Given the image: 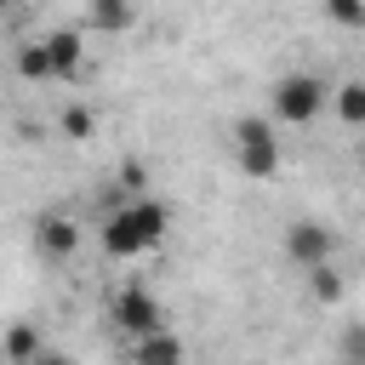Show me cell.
I'll use <instances>...</instances> for the list:
<instances>
[{"label": "cell", "mask_w": 365, "mask_h": 365, "mask_svg": "<svg viewBox=\"0 0 365 365\" xmlns=\"http://www.w3.org/2000/svg\"><path fill=\"white\" fill-rule=\"evenodd\" d=\"M165 228H171V211L148 194H131L125 205H114L103 217V251L108 257H143L165 240Z\"/></svg>", "instance_id": "6da1fadb"}, {"label": "cell", "mask_w": 365, "mask_h": 365, "mask_svg": "<svg viewBox=\"0 0 365 365\" xmlns=\"http://www.w3.org/2000/svg\"><path fill=\"white\" fill-rule=\"evenodd\" d=\"M234 160H240V171L245 177H274L279 171V137H274V120L268 114H245V120H234Z\"/></svg>", "instance_id": "7a4b0ae2"}, {"label": "cell", "mask_w": 365, "mask_h": 365, "mask_svg": "<svg viewBox=\"0 0 365 365\" xmlns=\"http://www.w3.org/2000/svg\"><path fill=\"white\" fill-rule=\"evenodd\" d=\"M331 103V86L319 80V74H279L274 80V120H285V125H308V120H319V108Z\"/></svg>", "instance_id": "3957f363"}, {"label": "cell", "mask_w": 365, "mask_h": 365, "mask_svg": "<svg viewBox=\"0 0 365 365\" xmlns=\"http://www.w3.org/2000/svg\"><path fill=\"white\" fill-rule=\"evenodd\" d=\"M114 325L125 331V336H148V331H165V308H160V297L148 291V285H120V297H114Z\"/></svg>", "instance_id": "277c9868"}, {"label": "cell", "mask_w": 365, "mask_h": 365, "mask_svg": "<svg viewBox=\"0 0 365 365\" xmlns=\"http://www.w3.org/2000/svg\"><path fill=\"white\" fill-rule=\"evenodd\" d=\"M285 257H291L297 268H314V262H331V257H336V234H331L325 222H314V217H302V222H291V228H285Z\"/></svg>", "instance_id": "5b68a950"}, {"label": "cell", "mask_w": 365, "mask_h": 365, "mask_svg": "<svg viewBox=\"0 0 365 365\" xmlns=\"http://www.w3.org/2000/svg\"><path fill=\"white\" fill-rule=\"evenodd\" d=\"M40 46H46L51 80H74V74L86 68V34H80V29H51Z\"/></svg>", "instance_id": "8992f818"}, {"label": "cell", "mask_w": 365, "mask_h": 365, "mask_svg": "<svg viewBox=\"0 0 365 365\" xmlns=\"http://www.w3.org/2000/svg\"><path fill=\"white\" fill-rule=\"evenodd\" d=\"M34 251H40L46 262H68V257L80 251V222H74V217H40V222H34Z\"/></svg>", "instance_id": "52a82bcc"}, {"label": "cell", "mask_w": 365, "mask_h": 365, "mask_svg": "<svg viewBox=\"0 0 365 365\" xmlns=\"http://www.w3.org/2000/svg\"><path fill=\"white\" fill-rule=\"evenodd\" d=\"M131 365H182V336H177V331L131 336Z\"/></svg>", "instance_id": "ba28073f"}, {"label": "cell", "mask_w": 365, "mask_h": 365, "mask_svg": "<svg viewBox=\"0 0 365 365\" xmlns=\"http://www.w3.org/2000/svg\"><path fill=\"white\" fill-rule=\"evenodd\" d=\"M137 23V0H86V29L91 34H125Z\"/></svg>", "instance_id": "9c48e42d"}, {"label": "cell", "mask_w": 365, "mask_h": 365, "mask_svg": "<svg viewBox=\"0 0 365 365\" xmlns=\"http://www.w3.org/2000/svg\"><path fill=\"white\" fill-rule=\"evenodd\" d=\"M40 348H46V331H40V325H29V319H17V325L0 336V359H6V365H29Z\"/></svg>", "instance_id": "30bf717a"}, {"label": "cell", "mask_w": 365, "mask_h": 365, "mask_svg": "<svg viewBox=\"0 0 365 365\" xmlns=\"http://www.w3.org/2000/svg\"><path fill=\"white\" fill-rule=\"evenodd\" d=\"M302 274H308V297H319V302H336V297H342L336 262H314V268H302Z\"/></svg>", "instance_id": "8fae6325"}, {"label": "cell", "mask_w": 365, "mask_h": 365, "mask_svg": "<svg viewBox=\"0 0 365 365\" xmlns=\"http://www.w3.org/2000/svg\"><path fill=\"white\" fill-rule=\"evenodd\" d=\"M17 74H23V80H34V86H46V80H51V63H46V46H40V40L17 46Z\"/></svg>", "instance_id": "7c38bea8"}, {"label": "cell", "mask_w": 365, "mask_h": 365, "mask_svg": "<svg viewBox=\"0 0 365 365\" xmlns=\"http://www.w3.org/2000/svg\"><path fill=\"white\" fill-rule=\"evenodd\" d=\"M331 97H336V108H342L348 125L365 120V80H342V86H331Z\"/></svg>", "instance_id": "4fadbf2b"}, {"label": "cell", "mask_w": 365, "mask_h": 365, "mask_svg": "<svg viewBox=\"0 0 365 365\" xmlns=\"http://www.w3.org/2000/svg\"><path fill=\"white\" fill-rule=\"evenodd\" d=\"M91 131H97V108H91V103H68V108H63V137L86 143Z\"/></svg>", "instance_id": "5bb4252c"}, {"label": "cell", "mask_w": 365, "mask_h": 365, "mask_svg": "<svg viewBox=\"0 0 365 365\" xmlns=\"http://www.w3.org/2000/svg\"><path fill=\"white\" fill-rule=\"evenodd\" d=\"M325 11H331L342 29H359V23H365V0H325Z\"/></svg>", "instance_id": "9a60e30c"}, {"label": "cell", "mask_w": 365, "mask_h": 365, "mask_svg": "<svg viewBox=\"0 0 365 365\" xmlns=\"http://www.w3.org/2000/svg\"><path fill=\"white\" fill-rule=\"evenodd\" d=\"M120 177H125V188H131V194H143V182H148V165L125 160V165H120Z\"/></svg>", "instance_id": "2e32d148"}, {"label": "cell", "mask_w": 365, "mask_h": 365, "mask_svg": "<svg viewBox=\"0 0 365 365\" xmlns=\"http://www.w3.org/2000/svg\"><path fill=\"white\" fill-rule=\"evenodd\" d=\"M29 365H74V359H68V354H63V348H51V342H46V348H40V354H34V359H29Z\"/></svg>", "instance_id": "e0dca14e"}, {"label": "cell", "mask_w": 365, "mask_h": 365, "mask_svg": "<svg viewBox=\"0 0 365 365\" xmlns=\"http://www.w3.org/2000/svg\"><path fill=\"white\" fill-rule=\"evenodd\" d=\"M0 11H6V0H0Z\"/></svg>", "instance_id": "ac0fdd59"}]
</instances>
